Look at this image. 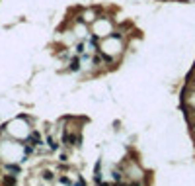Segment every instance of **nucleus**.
Segmentation results:
<instances>
[{
	"instance_id": "obj_1",
	"label": "nucleus",
	"mask_w": 195,
	"mask_h": 186,
	"mask_svg": "<svg viewBox=\"0 0 195 186\" xmlns=\"http://www.w3.org/2000/svg\"><path fill=\"white\" fill-rule=\"evenodd\" d=\"M62 143L68 145V147L80 145V135H72V133H68V131H65V133H62Z\"/></svg>"
},
{
	"instance_id": "obj_2",
	"label": "nucleus",
	"mask_w": 195,
	"mask_h": 186,
	"mask_svg": "<svg viewBox=\"0 0 195 186\" xmlns=\"http://www.w3.org/2000/svg\"><path fill=\"white\" fill-rule=\"evenodd\" d=\"M28 143H29V145H33V147H37V145H41L43 141H41V135L37 133V131H33V133L28 135Z\"/></svg>"
},
{
	"instance_id": "obj_3",
	"label": "nucleus",
	"mask_w": 195,
	"mask_h": 186,
	"mask_svg": "<svg viewBox=\"0 0 195 186\" xmlns=\"http://www.w3.org/2000/svg\"><path fill=\"white\" fill-rule=\"evenodd\" d=\"M2 186H16V174H12V176H4V180H2Z\"/></svg>"
},
{
	"instance_id": "obj_4",
	"label": "nucleus",
	"mask_w": 195,
	"mask_h": 186,
	"mask_svg": "<svg viewBox=\"0 0 195 186\" xmlns=\"http://www.w3.org/2000/svg\"><path fill=\"white\" fill-rule=\"evenodd\" d=\"M78 69H80V61L74 57V59H70V71H78Z\"/></svg>"
},
{
	"instance_id": "obj_5",
	"label": "nucleus",
	"mask_w": 195,
	"mask_h": 186,
	"mask_svg": "<svg viewBox=\"0 0 195 186\" xmlns=\"http://www.w3.org/2000/svg\"><path fill=\"white\" fill-rule=\"evenodd\" d=\"M6 171H8V172H14V174H18V172H20V167H18V164H6Z\"/></svg>"
},
{
	"instance_id": "obj_6",
	"label": "nucleus",
	"mask_w": 195,
	"mask_h": 186,
	"mask_svg": "<svg viewBox=\"0 0 195 186\" xmlns=\"http://www.w3.org/2000/svg\"><path fill=\"white\" fill-rule=\"evenodd\" d=\"M24 153H25V155H31V153H33V145H29V143L24 145Z\"/></svg>"
},
{
	"instance_id": "obj_7",
	"label": "nucleus",
	"mask_w": 195,
	"mask_h": 186,
	"mask_svg": "<svg viewBox=\"0 0 195 186\" xmlns=\"http://www.w3.org/2000/svg\"><path fill=\"white\" fill-rule=\"evenodd\" d=\"M47 141H49V147H51V149H57V143H55V139H53V137H49Z\"/></svg>"
},
{
	"instance_id": "obj_8",
	"label": "nucleus",
	"mask_w": 195,
	"mask_h": 186,
	"mask_svg": "<svg viewBox=\"0 0 195 186\" xmlns=\"http://www.w3.org/2000/svg\"><path fill=\"white\" fill-rule=\"evenodd\" d=\"M43 178H45V180H53V172H49V171L43 172Z\"/></svg>"
},
{
	"instance_id": "obj_9",
	"label": "nucleus",
	"mask_w": 195,
	"mask_h": 186,
	"mask_svg": "<svg viewBox=\"0 0 195 186\" xmlns=\"http://www.w3.org/2000/svg\"><path fill=\"white\" fill-rule=\"evenodd\" d=\"M76 51H78V53H82V51H84V45H82V43H78V45H76Z\"/></svg>"
},
{
	"instance_id": "obj_10",
	"label": "nucleus",
	"mask_w": 195,
	"mask_h": 186,
	"mask_svg": "<svg viewBox=\"0 0 195 186\" xmlns=\"http://www.w3.org/2000/svg\"><path fill=\"white\" fill-rule=\"evenodd\" d=\"M61 182H62V184H70V180H68L66 176H62V178H61Z\"/></svg>"
},
{
	"instance_id": "obj_11",
	"label": "nucleus",
	"mask_w": 195,
	"mask_h": 186,
	"mask_svg": "<svg viewBox=\"0 0 195 186\" xmlns=\"http://www.w3.org/2000/svg\"><path fill=\"white\" fill-rule=\"evenodd\" d=\"M74 186H86V184H84V180H76V184Z\"/></svg>"
},
{
	"instance_id": "obj_12",
	"label": "nucleus",
	"mask_w": 195,
	"mask_h": 186,
	"mask_svg": "<svg viewBox=\"0 0 195 186\" xmlns=\"http://www.w3.org/2000/svg\"><path fill=\"white\" fill-rule=\"evenodd\" d=\"M99 186H109V184H103V182H99Z\"/></svg>"
}]
</instances>
